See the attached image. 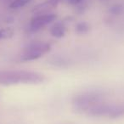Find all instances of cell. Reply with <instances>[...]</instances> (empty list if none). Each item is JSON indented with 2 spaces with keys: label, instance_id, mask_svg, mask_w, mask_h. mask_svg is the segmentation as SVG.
Masks as SVG:
<instances>
[{
  "label": "cell",
  "instance_id": "obj_1",
  "mask_svg": "<svg viewBox=\"0 0 124 124\" xmlns=\"http://www.w3.org/2000/svg\"><path fill=\"white\" fill-rule=\"evenodd\" d=\"M46 80L44 75L30 71H0V84H38Z\"/></svg>",
  "mask_w": 124,
  "mask_h": 124
},
{
  "label": "cell",
  "instance_id": "obj_2",
  "mask_svg": "<svg viewBox=\"0 0 124 124\" xmlns=\"http://www.w3.org/2000/svg\"><path fill=\"white\" fill-rule=\"evenodd\" d=\"M105 93L100 91L85 92L75 96L72 100V105L74 110L79 113L88 112V110L96 105L102 103Z\"/></svg>",
  "mask_w": 124,
  "mask_h": 124
},
{
  "label": "cell",
  "instance_id": "obj_3",
  "mask_svg": "<svg viewBox=\"0 0 124 124\" xmlns=\"http://www.w3.org/2000/svg\"><path fill=\"white\" fill-rule=\"evenodd\" d=\"M51 49V45L44 42H33L25 48L21 60L23 61H32L42 57Z\"/></svg>",
  "mask_w": 124,
  "mask_h": 124
},
{
  "label": "cell",
  "instance_id": "obj_4",
  "mask_svg": "<svg viewBox=\"0 0 124 124\" xmlns=\"http://www.w3.org/2000/svg\"><path fill=\"white\" fill-rule=\"evenodd\" d=\"M57 18V15L54 13H46L38 15L31 20L29 25V30L31 31H37L42 29L49 23L53 22Z\"/></svg>",
  "mask_w": 124,
  "mask_h": 124
},
{
  "label": "cell",
  "instance_id": "obj_5",
  "mask_svg": "<svg viewBox=\"0 0 124 124\" xmlns=\"http://www.w3.org/2000/svg\"><path fill=\"white\" fill-rule=\"evenodd\" d=\"M114 105H110V104L100 103L99 105H96L95 106L92 107L87 113L92 116H108L109 114L112 110Z\"/></svg>",
  "mask_w": 124,
  "mask_h": 124
},
{
  "label": "cell",
  "instance_id": "obj_6",
  "mask_svg": "<svg viewBox=\"0 0 124 124\" xmlns=\"http://www.w3.org/2000/svg\"><path fill=\"white\" fill-rule=\"evenodd\" d=\"M62 0H45L44 2L40 3L32 9V12L36 14H41L43 12H47L49 9L56 8L61 3Z\"/></svg>",
  "mask_w": 124,
  "mask_h": 124
},
{
  "label": "cell",
  "instance_id": "obj_7",
  "mask_svg": "<svg viewBox=\"0 0 124 124\" xmlns=\"http://www.w3.org/2000/svg\"><path fill=\"white\" fill-rule=\"evenodd\" d=\"M48 62L50 65L59 68H66L70 66V61L68 59L62 56H54L51 57Z\"/></svg>",
  "mask_w": 124,
  "mask_h": 124
},
{
  "label": "cell",
  "instance_id": "obj_8",
  "mask_svg": "<svg viewBox=\"0 0 124 124\" xmlns=\"http://www.w3.org/2000/svg\"><path fill=\"white\" fill-rule=\"evenodd\" d=\"M66 27L63 22H59L54 25L50 29V34L56 38H61L66 35Z\"/></svg>",
  "mask_w": 124,
  "mask_h": 124
},
{
  "label": "cell",
  "instance_id": "obj_9",
  "mask_svg": "<svg viewBox=\"0 0 124 124\" xmlns=\"http://www.w3.org/2000/svg\"><path fill=\"white\" fill-rule=\"evenodd\" d=\"M124 116V104L123 105H114L112 110L109 114L108 117L112 119L120 118Z\"/></svg>",
  "mask_w": 124,
  "mask_h": 124
},
{
  "label": "cell",
  "instance_id": "obj_10",
  "mask_svg": "<svg viewBox=\"0 0 124 124\" xmlns=\"http://www.w3.org/2000/svg\"><path fill=\"white\" fill-rule=\"evenodd\" d=\"M90 30V26L85 21H81V22H78L76 25V28H75V31L78 34L83 35L86 34Z\"/></svg>",
  "mask_w": 124,
  "mask_h": 124
},
{
  "label": "cell",
  "instance_id": "obj_11",
  "mask_svg": "<svg viewBox=\"0 0 124 124\" xmlns=\"http://www.w3.org/2000/svg\"><path fill=\"white\" fill-rule=\"evenodd\" d=\"M31 0H13L9 4V8L12 9H17L26 6Z\"/></svg>",
  "mask_w": 124,
  "mask_h": 124
},
{
  "label": "cell",
  "instance_id": "obj_12",
  "mask_svg": "<svg viewBox=\"0 0 124 124\" xmlns=\"http://www.w3.org/2000/svg\"><path fill=\"white\" fill-rule=\"evenodd\" d=\"M124 7L121 4H115L109 8V12L113 16H119L123 13Z\"/></svg>",
  "mask_w": 124,
  "mask_h": 124
},
{
  "label": "cell",
  "instance_id": "obj_13",
  "mask_svg": "<svg viewBox=\"0 0 124 124\" xmlns=\"http://www.w3.org/2000/svg\"><path fill=\"white\" fill-rule=\"evenodd\" d=\"M14 35V31L13 29L9 27L0 29V39H7L10 38Z\"/></svg>",
  "mask_w": 124,
  "mask_h": 124
},
{
  "label": "cell",
  "instance_id": "obj_14",
  "mask_svg": "<svg viewBox=\"0 0 124 124\" xmlns=\"http://www.w3.org/2000/svg\"><path fill=\"white\" fill-rule=\"evenodd\" d=\"M67 1V3L69 4H71V5H78V4H82L83 2H84V1H86V0H66Z\"/></svg>",
  "mask_w": 124,
  "mask_h": 124
},
{
  "label": "cell",
  "instance_id": "obj_15",
  "mask_svg": "<svg viewBox=\"0 0 124 124\" xmlns=\"http://www.w3.org/2000/svg\"><path fill=\"white\" fill-rule=\"evenodd\" d=\"M100 1H101V2H104V1H106V0H100Z\"/></svg>",
  "mask_w": 124,
  "mask_h": 124
}]
</instances>
